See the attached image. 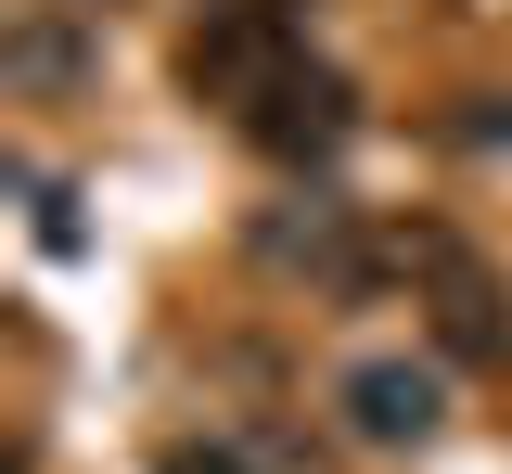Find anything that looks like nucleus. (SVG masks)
I'll use <instances>...</instances> for the list:
<instances>
[{
	"instance_id": "obj_2",
	"label": "nucleus",
	"mask_w": 512,
	"mask_h": 474,
	"mask_svg": "<svg viewBox=\"0 0 512 474\" xmlns=\"http://www.w3.org/2000/svg\"><path fill=\"white\" fill-rule=\"evenodd\" d=\"M244 141L282 154V167H320V154L346 141V77H308V65H295L269 103H244Z\"/></svg>"
},
{
	"instance_id": "obj_3",
	"label": "nucleus",
	"mask_w": 512,
	"mask_h": 474,
	"mask_svg": "<svg viewBox=\"0 0 512 474\" xmlns=\"http://www.w3.org/2000/svg\"><path fill=\"white\" fill-rule=\"evenodd\" d=\"M256 257H269V270H308L320 295H359V282H372V270H359V231H346V205H333V193H308L295 218H269Z\"/></svg>"
},
{
	"instance_id": "obj_4",
	"label": "nucleus",
	"mask_w": 512,
	"mask_h": 474,
	"mask_svg": "<svg viewBox=\"0 0 512 474\" xmlns=\"http://www.w3.org/2000/svg\"><path fill=\"white\" fill-rule=\"evenodd\" d=\"M346 423H359L372 449H423V436H436V372H423V359H359V372H346Z\"/></svg>"
},
{
	"instance_id": "obj_1",
	"label": "nucleus",
	"mask_w": 512,
	"mask_h": 474,
	"mask_svg": "<svg viewBox=\"0 0 512 474\" xmlns=\"http://www.w3.org/2000/svg\"><path fill=\"white\" fill-rule=\"evenodd\" d=\"M180 77L205 103H269V90L295 77V0H218V13L192 26Z\"/></svg>"
},
{
	"instance_id": "obj_6",
	"label": "nucleus",
	"mask_w": 512,
	"mask_h": 474,
	"mask_svg": "<svg viewBox=\"0 0 512 474\" xmlns=\"http://www.w3.org/2000/svg\"><path fill=\"white\" fill-rule=\"evenodd\" d=\"M13 77H26V90H52V77H77V39H64L52 13H39V26L13 39Z\"/></svg>"
},
{
	"instance_id": "obj_5",
	"label": "nucleus",
	"mask_w": 512,
	"mask_h": 474,
	"mask_svg": "<svg viewBox=\"0 0 512 474\" xmlns=\"http://www.w3.org/2000/svg\"><path fill=\"white\" fill-rule=\"evenodd\" d=\"M154 474H256V449H244V436H167Z\"/></svg>"
}]
</instances>
